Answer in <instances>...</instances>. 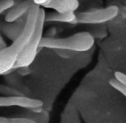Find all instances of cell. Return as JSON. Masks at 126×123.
<instances>
[{"label":"cell","mask_w":126,"mask_h":123,"mask_svg":"<svg viewBox=\"0 0 126 123\" xmlns=\"http://www.w3.org/2000/svg\"><path fill=\"white\" fill-rule=\"evenodd\" d=\"M45 11L42 8L39 9L37 20L35 23V27L31 37L29 40L28 43L22 51L21 55L18 56L16 63L14 65V69H17L20 67H26L32 63L37 55V51L40 48V42L42 38L43 34L44 23H45Z\"/></svg>","instance_id":"3"},{"label":"cell","mask_w":126,"mask_h":123,"mask_svg":"<svg viewBox=\"0 0 126 123\" xmlns=\"http://www.w3.org/2000/svg\"><path fill=\"white\" fill-rule=\"evenodd\" d=\"M49 1H51V0H33L34 4H38L39 6H43L44 4L48 3Z\"/></svg>","instance_id":"16"},{"label":"cell","mask_w":126,"mask_h":123,"mask_svg":"<svg viewBox=\"0 0 126 123\" xmlns=\"http://www.w3.org/2000/svg\"><path fill=\"white\" fill-rule=\"evenodd\" d=\"M76 14L74 11L70 12H53L45 15V22H60V23H73L75 20Z\"/></svg>","instance_id":"9"},{"label":"cell","mask_w":126,"mask_h":123,"mask_svg":"<svg viewBox=\"0 0 126 123\" xmlns=\"http://www.w3.org/2000/svg\"><path fill=\"white\" fill-rule=\"evenodd\" d=\"M16 69L18 71V73H19L21 76H27V75H29L30 73V68H29V66H26V67H20Z\"/></svg>","instance_id":"15"},{"label":"cell","mask_w":126,"mask_h":123,"mask_svg":"<svg viewBox=\"0 0 126 123\" xmlns=\"http://www.w3.org/2000/svg\"><path fill=\"white\" fill-rule=\"evenodd\" d=\"M39 9L40 6L38 4H32L27 12L24 26L20 36L10 46H6L0 50V76L10 74L16 70L13 67L33 34Z\"/></svg>","instance_id":"1"},{"label":"cell","mask_w":126,"mask_h":123,"mask_svg":"<svg viewBox=\"0 0 126 123\" xmlns=\"http://www.w3.org/2000/svg\"><path fill=\"white\" fill-rule=\"evenodd\" d=\"M20 19V18H19ZM19 19L14 22H4L0 23V30L3 34L6 36L11 41H14L21 34L22 30L24 26V22L19 21ZM26 20V19H25Z\"/></svg>","instance_id":"7"},{"label":"cell","mask_w":126,"mask_h":123,"mask_svg":"<svg viewBox=\"0 0 126 123\" xmlns=\"http://www.w3.org/2000/svg\"><path fill=\"white\" fill-rule=\"evenodd\" d=\"M109 83H110V85L112 88H114L116 90L120 92L124 96H126V84H124V83L120 82L117 81L115 78L110 79Z\"/></svg>","instance_id":"10"},{"label":"cell","mask_w":126,"mask_h":123,"mask_svg":"<svg viewBox=\"0 0 126 123\" xmlns=\"http://www.w3.org/2000/svg\"><path fill=\"white\" fill-rule=\"evenodd\" d=\"M3 41H4V39H3V37H2V36L0 35V42H3Z\"/></svg>","instance_id":"19"},{"label":"cell","mask_w":126,"mask_h":123,"mask_svg":"<svg viewBox=\"0 0 126 123\" xmlns=\"http://www.w3.org/2000/svg\"><path fill=\"white\" fill-rule=\"evenodd\" d=\"M14 4V0H0V14L10 10Z\"/></svg>","instance_id":"12"},{"label":"cell","mask_w":126,"mask_h":123,"mask_svg":"<svg viewBox=\"0 0 126 123\" xmlns=\"http://www.w3.org/2000/svg\"><path fill=\"white\" fill-rule=\"evenodd\" d=\"M43 6L57 12H70L75 11L79 8V3L78 0H51Z\"/></svg>","instance_id":"6"},{"label":"cell","mask_w":126,"mask_h":123,"mask_svg":"<svg viewBox=\"0 0 126 123\" xmlns=\"http://www.w3.org/2000/svg\"><path fill=\"white\" fill-rule=\"evenodd\" d=\"M17 107L24 108L33 109L43 106V102L41 100L25 97L23 95H8L0 96V107Z\"/></svg>","instance_id":"5"},{"label":"cell","mask_w":126,"mask_h":123,"mask_svg":"<svg viewBox=\"0 0 126 123\" xmlns=\"http://www.w3.org/2000/svg\"><path fill=\"white\" fill-rule=\"evenodd\" d=\"M6 42H4V41H3V42H0V50H2L3 49H4V48H5L6 47Z\"/></svg>","instance_id":"18"},{"label":"cell","mask_w":126,"mask_h":123,"mask_svg":"<svg viewBox=\"0 0 126 123\" xmlns=\"http://www.w3.org/2000/svg\"><path fill=\"white\" fill-rule=\"evenodd\" d=\"M0 35H1V32H0Z\"/></svg>","instance_id":"20"},{"label":"cell","mask_w":126,"mask_h":123,"mask_svg":"<svg viewBox=\"0 0 126 123\" xmlns=\"http://www.w3.org/2000/svg\"><path fill=\"white\" fill-rule=\"evenodd\" d=\"M33 4V0H25V1L16 4V5L14 4L11 8L10 11H8V13L6 14L4 20L6 22H14L19 19L25 14H27V12Z\"/></svg>","instance_id":"8"},{"label":"cell","mask_w":126,"mask_h":123,"mask_svg":"<svg viewBox=\"0 0 126 123\" xmlns=\"http://www.w3.org/2000/svg\"><path fill=\"white\" fill-rule=\"evenodd\" d=\"M0 94L6 95V96H8V95H23V94L20 93L17 90L1 84H0Z\"/></svg>","instance_id":"11"},{"label":"cell","mask_w":126,"mask_h":123,"mask_svg":"<svg viewBox=\"0 0 126 123\" xmlns=\"http://www.w3.org/2000/svg\"><path fill=\"white\" fill-rule=\"evenodd\" d=\"M8 122L11 123H34L35 121L32 119H29V118H21V117H16V118H8Z\"/></svg>","instance_id":"13"},{"label":"cell","mask_w":126,"mask_h":123,"mask_svg":"<svg viewBox=\"0 0 126 123\" xmlns=\"http://www.w3.org/2000/svg\"><path fill=\"white\" fill-rule=\"evenodd\" d=\"M93 44L94 37L90 32L82 31L65 38H42L40 42V47L84 52L92 49Z\"/></svg>","instance_id":"2"},{"label":"cell","mask_w":126,"mask_h":123,"mask_svg":"<svg viewBox=\"0 0 126 123\" xmlns=\"http://www.w3.org/2000/svg\"><path fill=\"white\" fill-rule=\"evenodd\" d=\"M115 79H117V81H119L120 82L126 84V76L124 73L119 72V71H116L115 72Z\"/></svg>","instance_id":"14"},{"label":"cell","mask_w":126,"mask_h":123,"mask_svg":"<svg viewBox=\"0 0 126 123\" xmlns=\"http://www.w3.org/2000/svg\"><path fill=\"white\" fill-rule=\"evenodd\" d=\"M7 122H8V118L0 116V123H7Z\"/></svg>","instance_id":"17"},{"label":"cell","mask_w":126,"mask_h":123,"mask_svg":"<svg viewBox=\"0 0 126 123\" xmlns=\"http://www.w3.org/2000/svg\"><path fill=\"white\" fill-rule=\"evenodd\" d=\"M118 13L119 9L116 5L109 6L104 9L88 11L86 12H79L76 15V18L73 23L100 24L114 19Z\"/></svg>","instance_id":"4"}]
</instances>
